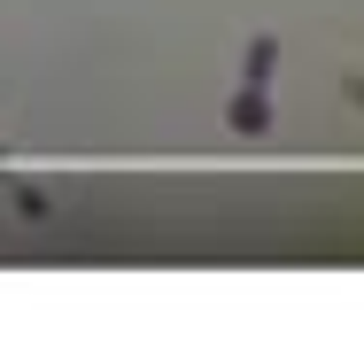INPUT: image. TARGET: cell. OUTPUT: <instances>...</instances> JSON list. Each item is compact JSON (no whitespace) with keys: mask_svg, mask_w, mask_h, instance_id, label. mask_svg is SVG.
I'll return each instance as SVG.
<instances>
[{"mask_svg":"<svg viewBox=\"0 0 364 341\" xmlns=\"http://www.w3.org/2000/svg\"><path fill=\"white\" fill-rule=\"evenodd\" d=\"M264 125H272V93L264 85H240L232 93V132H264Z\"/></svg>","mask_w":364,"mask_h":341,"instance_id":"obj_1","label":"cell"}]
</instances>
